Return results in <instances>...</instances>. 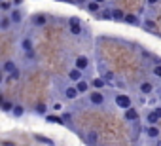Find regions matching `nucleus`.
I'll use <instances>...</instances> for the list:
<instances>
[{
  "instance_id": "nucleus-1",
  "label": "nucleus",
  "mask_w": 161,
  "mask_h": 146,
  "mask_svg": "<svg viewBox=\"0 0 161 146\" xmlns=\"http://www.w3.org/2000/svg\"><path fill=\"white\" fill-rule=\"evenodd\" d=\"M8 17H10L12 25H21L23 19H25V14H23L21 8H12V10L8 12Z\"/></svg>"
},
{
  "instance_id": "nucleus-2",
  "label": "nucleus",
  "mask_w": 161,
  "mask_h": 146,
  "mask_svg": "<svg viewBox=\"0 0 161 146\" xmlns=\"http://www.w3.org/2000/svg\"><path fill=\"white\" fill-rule=\"evenodd\" d=\"M68 31H70V34H74V36H80V34H82V23H80L78 17H70V19H68Z\"/></svg>"
},
{
  "instance_id": "nucleus-3",
  "label": "nucleus",
  "mask_w": 161,
  "mask_h": 146,
  "mask_svg": "<svg viewBox=\"0 0 161 146\" xmlns=\"http://www.w3.org/2000/svg\"><path fill=\"white\" fill-rule=\"evenodd\" d=\"M19 48L23 53H29V51H34V40L31 36H23L21 42H19Z\"/></svg>"
},
{
  "instance_id": "nucleus-4",
  "label": "nucleus",
  "mask_w": 161,
  "mask_h": 146,
  "mask_svg": "<svg viewBox=\"0 0 161 146\" xmlns=\"http://www.w3.org/2000/svg\"><path fill=\"white\" fill-rule=\"evenodd\" d=\"M89 103L95 104V106H103L104 104V93H101L99 89L97 91H91L89 93Z\"/></svg>"
},
{
  "instance_id": "nucleus-5",
  "label": "nucleus",
  "mask_w": 161,
  "mask_h": 146,
  "mask_svg": "<svg viewBox=\"0 0 161 146\" xmlns=\"http://www.w3.org/2000/svg\"><path fill=\"white\" fill-rule=\"evenodd\" d=\"M47 21H49V19H47L46 14H34V15L31 17V25H32V27H44Z\"/></svg>"
},
{
  "instance_id": "nucleus-6",
  "label": "nucleus",
  "mask_w": 161,
  "mask_h": 146,
  "mask_svg": "<svg viewBox=\"0 0 161 146\" xmlns=\"http://www.w3.org/2000/svg\"><path fill=\"white\" fill-rule=\"evenodd\" d=\"M116 104H118L119 108H123V110H125V108H129V106H131V99H129L125 93H118V95H116Z\"/></svg>"
},
{
  "instance_id": "nucleus-7",
  "label": "nucleus",
  "mask_w": 161,
  "mask_h": 146,
  "mask_svg": "<svg viewBox=\"0 0 161 146\" xmlns=\"http://www.w3.org/2000/svg\"><path fill=\"white\" fill-rule=\"evenodd\" d=\"M74 66H76L78 70H82V72H84V70L89 66V59H87L86 55H78V57H76V63H74Z\"/></svg>"
},
{
  "instance_id": "nucleus-8",
  "label": "nucleus",
  "mask_w": 161,
  "mask_h": 146,
  "mask_svg": "<svg viewBox=\"0 0 161 146\" xmlns=\"http://www.w3.org/2000/svg\"><path fill=\"white\" fill-rule=\"evenodd\" d=\"M82 78H84V72H82V70H78L76 66L68 70V80H70V82H74V84H76L78 80H82Z\"/></svg>"
},
{
  "instance_id": "nucleus-9",
  "label": "nucleus",
  "mask_w": 161,
  "mask_h": 146,
  "mask_svg": "<svg viewBox=\"0 0 161 146\" xmlns=\"http://www.w3.org/2000/svg\"><path fill=\"white\" fill-rule=\"evenodd\" d=\"M78 91H76V87L74 86H68V87H64V99H68V101H74V99H78Z\"/></svg>"
},
{
  "instance_id": "nucleus-10",
  "label": "nucleus",
  "mask_w": 161,
  "mask_h": 146,
  "mask_svg": "<svg viewBox=\"0 0 161 146\" xmlns=\"http://www.w3.org/2000/svg\"><path fill=\"white\" fill-rule=\"evenodd\" d=\"M125 120H127V121H136V120H138V112H136V108H133V106L125 108Z\"/></svg>"
},
{
  "instance_id": "nucleus-11",
  "label": "nucleus",
  "mask_w": 161,
  "mask_h": 146,
  "mask_svg": "<svg viewBox=\"0 0 161 146\" xmlns=\"http://www.w3.org/2000/svg\"><path fill=\"white\" fill-rule=\"evenodd\" d=\"M17 66H15V61H4L2 66H0V70L4 72V74H10V72H14Z\"/></svg>"
},
{
  "instance_id": "nucleus-12",
  "label": "nucleus",
  "mask_w": 161,
  "mask_h": 146,
  "mask_svg": "<svg viewBox=\"0 0 161 146\" xmlns=\"http://www.w3.org/2000/svg\"><path fill=\"white\" fill-rule=\"evenodd\" d=\"M74 87H76V91H78V93H87V91H89V84H87L84 78H82V80H78Z\"/></svg>"
},
{
  "instance_id": "nucleus-13",
  "label": "nucleus",
  "mask_w": 161,
  "mask_h": 146,
  "mask_svg": "<svg viewBox=\"0 0 161 146\" xmlns=\"http://www.w3.org/2000/svg\"><path fill=\"white\" fill-rule=\"evenodd\" d=\"M152 91H153V84L152 82H142L140 84V93L142 95H152Z\"/></svg>"
},
{
  "instance_id": "nucleus-14",
  "label": "nucleus",
  "mask_w": 161,
  "mask_h": 146,
  "mask_svg": "<svg viewBox=\"0 0 161 146\" xmlns=\"http://www.w3.org/2000/svg\"><path fill=\"white\" fill-rule=\"evenodd\" d=\"M12 27H14V25H12V21H10L8 15H6V17H0V31H4V32H6V31H10Z\"/></svg>"
},
{
  "instance_id": "nucleus-15",
  "label": "nucleus",
  "mask_w": 161,
  "mask_h": 146,
  "mask_svg": "<svg viewBox=\"0 0 161 146\" xmlns=\"http://www.w3.org/2000/svg\"><path fill=\"white\" fill-rule=\"evenodd\" d=\"M23 114H25V106H23V104H15V103H14V108H12V116H14V118H21Z\"/></svg>"
},
{
  "instance_id": "nucleus-16",
  "label": "nucleus",
  "mask_w": 161,
  "mask_h": 146,
  "mask_svg": "<svg viewBox=\"0 0 161 146\" xmlns=\"http://www.w3.org/2000/svg\"><path fill=\"white\" fill-rule=\"evenodd\" d=\"M123 21L129 23V25H133V27H138V25H140V19H138L136 15H133V14H131V15H123Z\"/></svg>"
},
{
  "instance_id": "nucleus-17",
  "label": "nucleus",
  "mask_w": 161,
  "mask_h": 146,
  "mask_svg": "<svg viewBox=\"0 0 161 146\" xmlns=\"http://www.w3.org/2000/svg\"><path fill=\"white\" fill-rule=\"evenodd\" d=\"M146 135H148L150 138H157V137H159V129H157L155 125H148V129H146Z\"/></svg>"
},
{
  "instance_id": "nucleus-18",
  "label": "nucleus",
  "mask_w": 161,
  "mask_h": 146,
  "mask_svg": "<svg viewBox=\"0 0 161 146\" xmlns=\"http://www.w3.org/2000/svg\"><path fill=\"white\" fill-rule=\"evenodd\" d=\"M86 10H87L89 14H97V12L101 10V6H99L97 2H93V0H91V2H87V4H86Z\"/></svg>"
},
{
  "instance_id": "nucleus-19",
  "label": "nucleus",
  "mask_w": 161,
  "mask_h": 146,
  "mask_svg": "<svg viewBox=\"0 0 161 146\" xmlns=\"http://www.w3.org/2000/svg\"><path fill=\"white\" fill-rule=\"evenodd\" d=\"M12 8H14L12 0H0V10H2V12H10Z\"/></svg>"
},
{
  "instance_id": "nucleus-20",
  "label": "nucleus",
  "mask_w": 161,
  "mask_h": 146,
  "mask_svg": "<svg viewBox=\"0 0 161 146\" xmlns=\"http://www.w3.org/2000/svg\"><path fill=\"white\" fill-rule=\"evenodd\" d=\"M110 14H112V19H116V21H123V15H125V14H123L121 10L116 8V10H110Z\"/></svg>"
},
{
  "instance_id": "nucleus-21",
  "label": "nucleus",
  "mask_w": 161,
  "mask_h": 146,
  "mask_svg": "<svg viewBox=\"0 0 161 146\" xmlns=\"http://www.w3.org/2000/svg\"><path fill=\"white\" fill-rule=\"evenodd\" d=\"M157 120H159V118H157V114H155L153 110H152V112H148V116H146V121H148L150 125H155V123H157Z\"/></svg>"
},
{
  "instance_id": "nucleus-22",
  "label": "nucleus",
  "mask_w": 161,
  "mask_h": 146,
  "mask_svg": "<svg viewBox=\"0 0 161 146\" xmlns=\"http://www.w3.org/2000/svg\"><path fill=\"white\" fill-rule=\"evenodd\" d=\"M46 120H47L49 123H63V121H64L63 118H59V116H53V114H46Z\"/></svg>"
},
{
  "instance_id": "nucleus-23",
  "label": "nucleus",
  "mask_w": 161,
  "mask_h": 146,
  "mask_svg": "<svg viewBox=\"0 0 161 146\" xmlns=\"http://www.w3.org/2000/svg\"><path fill=\"white\" fill-rule=\"evenodd\" d=\"M19 76H21V72H19V68H15L14 72H10V74H8V80H12V82H17V80H19Z\"/></svg>"
},
{
  "instance_id": "nucleus-24",
  "label": "nucleus",
  "mask_w": 161,
  "mask_h": 146,
  "mask_svg": "<svg viewBox=\"0 0 161 146\" xmlns=\"http://www.w3.org/2000/svg\"><path fill=\"white\" fill-rule=\"evenodd\" d=\"M97 14H99V19H112V14H110V10H103V12L99 10Z\"/></svg>"
},
{
  "instance_id": "nucleus-25",
  "label": "nucleus",
  "mask_w": 161,
  "mask_h": 146,
  "mask_svg": "<svg viewBox=\"0 0 161 146\" xmlns=\"http://www.w3.org/2000/svg\"><path fill=\"white\" fill-rule=\"evenodd\" d=\"M0 106H2V110H4V112H12L14 103H12V101H6V103H0Z\"/></svg>"
},
{
  "instance_id": "nucleus-26",
  "label": "nucleus",
  "mask_w": 161,
  "mask_h": 146,
  "mask_svg": "<svg viewBox=\"0 0 161 146\" xmlns=\"http://www.w3.org/2000/svg\"><path fill=\"white\" fill-rule=\"evenodd\" d=\"M104 84H106V82H104L103 78H95V80H93V87H97V89H103Z\"/></svg>"
},
{
  "instance_id": "nucleus-27",
  "label": "nucleus",
  "mask_w": 161,
  "mask_h": 146,
  "mask_svg": "<svg viewBox=\"0 0 161 146\" xmlns=\"http://www.w3.org/2000/svg\"><path fill=\"white\" fill-rule=\"evenodd\" d=\"M46 112H47V106H46V104H36V114L46 116Z\"/></svg>"
},
{
  "instance_id": "nucleus-28",
  "label": "nucleus",
  "mask_w": 161,
  "mask_h": 146,
  "mask_svg": "<svg viewBox=\"0 0 161 146\" xmlns=\"http://www.w3.org/2000/svg\"><path fill=\"white\" fill-rule=\"evenodd\" d=\"M36 140H38V142H44V144H47V146H53V144H55L53 140H49V138H46V137H36Z\"/></svg>"
},
{
  "instance_id": "nucleus-29",
  "label": "nucleus",
  "mask_w": 161,
  "mask_h": 146,
  "mask_svg": "<svg viewBox=\"0 0 161 146\" xmlns=\"http://www.w3.org/2000/svg\"><path fill=\"white\" fill-rule=\"evenodd\" d=\"M152 74L157 76V78H161V65H155V66L152 68Z\"/></svg>"
},
{
  "instance_id": "nucleus-30",
  "label": "nucleus",
  "mask_w": 161,
  "mask_h": 146,
  "mask_svg": "<svg viewBox=\"0 0 161 146\" xmlns=\"http://www.w3.org/2000/svg\"><path fill=\"white\" fill-rule=\"evenodd\" d=\"M144 27H146L148 31H155V23H153V21H150V19H148V21H144Z\"/></svg>"
},
{
  "instance_id": "nucleus-31",
  "label": "nucleus",
  "mask_w": 161,
  "mask_h": 146,
  "mask_svg": "<svg viewBox=\"0 0 161 146\" xmlns=\"http://www.w3.org/2000/svg\"><path fill=\"white\" fill-rule=\"evenodd\" d=\"M103 80L104 82H114V74H112V72H106V74L103 76Z\"/></svg>"
},
{
  "instance_id": "nucleus-32",
  "label": "nucleus",
  "mask_w": 161,
  "mask_h": 146,
  "mask_svg": "<svg viewBox=\"0 0 161 146\" xmlns=\"http://www.w3.org/2000/svg\"><path fill=\"white\" fill-rule=\"evenodd\" d=\"M51 110H55V112H61V110H63V104H61V103H53Z\"/></svg>"
},
{
  "instance_id": "nucleus-33",
  "label": "nucleus",
  "mask_w": 161,
  "mask_h": 146,
  "mask_svg": "<svg viewBox=\"0 0 161 146\" xmlns=\"http://www.w3.org/2000/svg\"><path fill=\"white\" fill-rule=\"evenodd\" d=\"M12 4H14V8H21V4H23V0H12Z\"/></svg>"
},
{
  "instance_id": "nucleus-34",
  "label": "nucleus",
  "mask_w": 161,
  "mask_h": 146,
  "mask_svg": "<svg viewBox=\"0 0 161 146\" xmlns=\"http://www.w3.org/2000/svg\"><path fill=\"white\" fill-rule=\"evenodd\" d=\"M97 140V135L95 133H89V142H95Z\"/></svg>"
},
{
  "instance_id": "nucleus-35",
  "label": "nucleus",
  "mask_w": 161,
  "mask_h": 146,
  "mask_svg": "<svg viewBox=\"0 0 161 146\" xmlns=\"http://www.w3.org/2000/svg\"><path fill=\"white\" fill-rule=\"evenodd\" d=\"M87 2V0H74V4H78V6H84Z\"/></svg>"
},
{
  "instance_id": "nucleus-36",
  "label": "nucleus",
  "mask_w": 161,
  "mask_h": 146,
  "mask_svg": "<svg viewBox=\"0 0 161 146\" xmlns=\"http://www.w3.org/2000/svg\"><path fill=\"white\" fill-rule=\"evenodd\" d=\"M93 2H97L99 6H103V4H106V0H93Z\"/></svg>"
},
{
  "instance_id": "nucleus-37",
  "label": "nucleus",
  "mask_w": 161,
  "mask_h": 146,
  "mask_svg": "<svg viewBox=\"0 0 161 146\" xmlns=\"http://www.w3.org/2000/svg\"><path fill=\"white\" fill-rule=\"evenodd\" d=\"M153 112H155V114H157V118H161V106H159V108H155V110H153Z\"/></svg>"
},
{
  "instance_id": "nucleus-38",
  "label": "nucleus",
  "mask_w": 161,
  "mask_h": 146,
  "mask_svg": "<svg viewBox=\"0 0 161 146\" xmlns=\"http://www.w3.org/2000/svg\"><path fill=\"white\" fill-rule=\"evenodd\" d=\"M57 2H66V4H74V0H57Z\"/></svg>"
},
{
  "instance_id": "nucleus-39",
  "label": "nucleus",
  "mask_w": 161,
  "mask_h": 146,
  "mask_svg": "<svg viewBox=\"0 0 161 146\" xmlns=\"http://www.w3.org/2000/svg\"><path fill=\"white\" fill-rule=\"evenodd\" d=\"M2 82H4V72L0 70V84H2Z\"/></svg>"
},
{
  "instance_id": "nucleus-40",
  "label": "nucleus",
  "mask_w": 161,
  "mask_h": 146,
  "mask_svg": "<svg viewBox=\"0 0 161 146\" xmlns=\"http://www.w3.org/2000/svg\"><path fill=\"white\" fill-rule=\"evenodd\" d=\"M148 4H157V0H148Z\"/></svg>"
},
{
  "instance_id": "nucleus-41",
  "label": "nucleus",
  "mask_w": 161,
  "mask_h": 146,
  "mask_svg": "<svg viewBox=\"0 0 161 146\" xmlns=\"http://www.w3.org/2000/svg\"><path fill=\"white\" fill-rule=\"evenodd\" d=\"M155 146H161V140H157V142H155Z\"/></svg>"
},
{
  "instance_id": "nucleus-42",
  "label": "nucleus",
  "mask_w": 161,
  "mask_h": 146,
  "mask_svg": "<svg viewBox=\"0 0 161 146\" xmlns=\"http://www.w3.org/2000/svg\"><path fill=\"white\" fill-rule=\"evenodd\" d=\"M159 99H161V95H159Z\"/></svg>"
}]
</instances>
